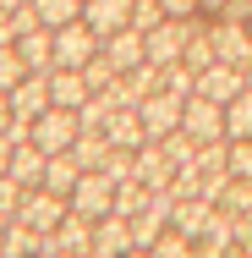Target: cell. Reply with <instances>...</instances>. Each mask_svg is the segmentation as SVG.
Wrapping results in <instances>:
<instances>
[{"label":"cell","mask_w":252,"mask_h":258,"mask_svg":"<svg viewBox=\"0 0 252 258\" xmlns=\"http://www.w3.org/2000/svg\"><path fill=\"white\" fill-rule=\"evenodd\" d=\"M44 165H50V154H44L33 138H22V143L11 149V181H22V187H39V181H44Z\"/></svg>","instance_id":"obj_19"},{"label":"cell","mask_w":252,"mask_h":258,"mask_svg":"<svg viewBox=\"0 0 252 258\" xmlns=\"http://www.w3.org/2000/svg\"><path fill=\"white\" fill-rule=\"evenodd\" d=\"M104 55H110V66L115 72H137L148 55H143V28H121V33H110L104 39Z\"/></svg>","instance_id":"obj_17"},{"label":"cell","mask_w":252,"mask_h":258,"mask_svg":"<svg viewBox=\"0 0 252 258\" xmlns=\"http://www.w3.org/2000/svg\"><path fill=\"white\" fill-rule=\"evenodd\" d=\"M208 39H214V55H219V60L241 66V72L252 77V39H247V22H219V28H208Z\"/></svg>","instance_id":"obj_10"},{"label":"cell","mask_w":252,"mask_h":258,"mask_svg":"<svg viewBox=\"0 0 252 258\" xmlns=\"http://www.w3.org/2000/svg\"><path fill=\"white\" fill-rule=\"evenodd\" d=\"M159 6H164V17H192L198 0H159Z\"/></svg>","instance_id":"obj_29"},{"label":"cell","mask_w":252,"mask_h":258,"mask_svg":"<svg viewBox=\"0 0 252 258\" xmlns=\"http://www.w3.org/2000/svg\"><path fill=\"white\" fill-rule=\"evenodd\" d=\"M247 83H252V77L241 72V66H230V60H214V66H203V72H198V94H203V99H214V104H230Z\"/></svg>","instance_id":"obj_7"},{"label":"cell","mask_w":252,"mask_h":258,"mask_svg":"<svg viewBox=\"0 0 252 258\" xmlns=\"http://www.w3.org/2000/svg\"><path fill=\"white\" fill-rule=\"evenodd\" d=\"M17 55H22L28 72H50V66H55V33H50V28H28V33H17Z\"/></svg>","instance_id":"obj_18"},{"label":"cell","mask_w":252,"mask_h":258,"mask_svg":"<svg viewBox=\"0 0 252 258\" xmlns=\"http://www.w3.org/2000/svg\"><path fill=\"white\" fill-rule=\"evenodd\" d=\"M225 138H252V83L225 104Z\"/></svg>","instance_id":"obj_23"},{"label":"cell","mask_w":252,"mask_h":258,"mask_svg":"<svg viewBox=\"0 0 252 258\" xmlns=\"http://www.w3.org/2000/svg\"><path fill=\"white\" fill-rule=\"evenodd\" d=\"M225 258H252V253H247V247H225Z\"/></svg>","instance_id":"obj_32"},{"label":"cell","mask_w":252,"mask_h":258,"mask_svg":"<svg viewBox=\"0 0 252 258\" xmlns=\"http://www.w3.org/2000/svg\"><path fill=\"white\" fill-rule=\"evenodd\" d=\"M137 115H143V138H170L176 126H181V115H187V99L181 94H170V88H153L148 99L137 104Z\"/></svg>","instance_id":"obj_5"},{"label":"cell","mask_w":252,"mask_h":258,"mask_svg":"<svg viewBox=\"0 0 252 258\" xmlns=\"http://www.w3.org/2000/svg\"><path fill=\"white\" fill-rule=\"evenodd\" d=\"M6 225H11V214H6V209H0V236H6Z\"/></svg>","instance_id":"obj_34"},{"label":"cell","mask_w":252,"mask_h":258,"mask_svg":"<svg viewBox=\"0 0 252 258\" xmlns=\"http://www.w3.org/2000/svg\"><path fill=\"white\" fill-rule=\"evenodd\" d=\"M121 258H153V253H148V247H132V253H121Z\"/></svg>","instance_id":"obj_33"},{"label":"cell","mask_w":252,"mask_h":258,"mask_svg":"<svg viewBox=\"0 0 252 258\" xmlns=\"http://www.w3.org/2000/svg\"><path fill=\"white\" fill-rule=\"evenodd\" d=\"M82 77H88V88H94V94H104V88H115V77H121V72H115V66H110V55L99 50L88 66H82Z\"/></svg>","instance_id":"obj_27"},{"label":"cell","mask_w":252,"mask_h":258,"mask_svg":"<svg viewBox=\"0 0 252 258\" xmlns=\"http://www.w3.org/2000/svg\"><path fill=\"white\" fill-rule=\"evenodd\" d=\"M11 149H17V143H11L6 132H0V176H11Z\"/></svg>","instance_id":"obj_30"},{"label":"cell","mask_w":252,"mask_h":258,"mask_svg":"<svg viewBox=\"0 0 252 258\" xmlns=\"http://www.w3.org/2000/svg\"><path fill=\"white\" fill-rule=\"evenodd\" d=\"M88 99H94V88H88L82 72H66V66L50 72V104H60V110H82Z\"/></svg>","instance_id":"obj_16"},{"label":"cell","mask_w":252,"mask_h":258,"mask_svg":"<svg viewBox=\"0 0 252 258\" xmlns=\"http://www.w3.org/2000/svg\"><path fill=\"white\" fill-rule=\"evenodd\" d=\"M132 6H137V0H82V22H88L99 39H110V33L132 28Z\"/></svg>","instance_id":"obj_11"},{"label":"cell","mask_w":252,"mask_h":258,"mask_svg":"<svg viewBox=\"0 0 252 258\" xmlns=\"http://www.w3.org/2000/svg\"><path fill=\"white\" fill-rule=\"evenodd\" d=\"M66 204H71V214H82V220L115 214V176H110V170H82Z\"/></svg>","instance_id":"obj_1"},{"label":"cell","mask_w":252,"mask_h":258,"mask_svg":"<svg viewBox=\"0 0 252 258\" xmlns=\"http://www.w3.org/2000/svg\"><path fill=\"white\" fill-rule=\"evenodd\" d=\"M181 126H187L198 143H225V104L192 94V99H187V115H181Z\"/></svg>","instance_id":"obj_8"},{"label":"cell","mask_w":252,"mask_h":258,"mask_svg":"<svg viewBox=\"0 0 252 258\" xmlns=\"http://www.w3.org/2000/svg\"><path fill=\"white\" fill-rule=\"evenodd\" d=\"M33 258H50V253H33Z\"/></svg>","instance_id":"obj_36"},{"label":"cell","mask_w":252,"mask_h":258,"mask_svg":"<svg viewBox=\"0 0 252 258\" xmlns=\"http://www.w3.org/2000/svg\"><path fill=\"white\" fill-rule=\"evenodd\" d=\"M44 253H94V220L66 214L50 236H44Z\"/></svg>","instance_id":"obj_12"},{"label":"cell","mask_w":252,"mask_h":258,"mask_svg":"<svg viewBox=\"0 0 252 258\" xmlns=\"http://www.w3.org/2000/svg\"><path fill=\"white\" fill-rule=\"evenodd\" d=\"M66 214H71V204H66L60 192H50V187H28L11 220H22L28 231H39V236H50V231L60 225V220H66Z\"/></svg>","instance_id":"obj_3"},{"label":"cell","mask_w":252,"mask_h":258,"mask_svg":"<svg viewBox=\"0 0 252 258\" xmlns=\"http://www.w3.org/2000/svg\"><path fill=\"white\" fill-rule=\"evenodd\" d=\"M132 176L143 181V187H170V176H176V165H170V154H164V143H143L137 154H132Z\"/></svg>","instance_id":"obj_14"},{"label":"cell","mask_w":252,"mask_h":258,"mask_svg":"<svg viewBox=\"0 0 252 258\" xmlns=\"http://www.w3.org/2000/svg\"><path fill=\"white\" fill-rule=\"evenodd\" d=\"M104 138H110L115 149H143L148 138H143V115H137V104H115V110L104 115Z\"/></svg>","instance_id":"obj_15"},{"label":"cell","mask_w":252,"mask_h":258,"mask_svg":"<svg viewBox=\"0 0 252 258\" xmlns=\"http://www.w3.org/2000/svg\"><path fill=\"white\" fill-rule=\"evenodd\" d=\"M28 77V66H22V55H17V44H0V88L11 94L17 83Z\"/></svg>","instance_id":"obj_28"},{"label":"cell","mask_w":252,"mask_h":258,"mask_svg":"<svg viewBox=\"0 0 252 258\" xmlns=\"http://www.w3.org/2000/svg\"><path fill=\"white\" fill-rule=\"evenodd\" d=\"M77 176H82V165H77V159H71V149H66V154H50V165H44V181H39V187H50V192H60V198H71Z\"/></svg>","instance_id":"obj_21"},{"label":"cell","mask_w":252,"mask_h":258,"mask_svg":"<svg viewBox=\"0 0 252 258\" xmlns=\"http://www.w3.org/2000/svg\"><path fill=\"white\" fill-rule=\"evenodd\" d=\"M187 39H192V28H187L181 17H164L159 28L143 33V55H148L153 66H176V60L187 55Z\"/></svg>","instance_id":"obj_6"},{"label":"cell","mask_w":252,"mask_h":258,"mask_svg":"<svg viewBox=\"0 0 252 258\" xmlns=\"http://www.w3.org/2000/svg\"><path fill=\"white\" fill-rule=\"evenodd\" d=\"M148 253H153V258H192V253H198V242H187V236H181L176 225H164V236L153 242Z\"/></svg>","instance_id":"obj_26"},{"label":"cell","mask_w":252,"mask_h":258,"mask_svg":"<svg viewBox=\"0 0 252 258\" xmlns=\"http://www.w3.org/2000/svg\"><path fill=\"white\" fill-rule=\"evenodd\" d=\"M99 50H104V39L88 28V22H82V17H77V22H66V28H55V66L82 72V66H88ZM55 66H50V72H55Z\"/></svg>","instance_id":"obj_2"},{"label":"cell","mask_w":252,"mask_h":258,"mask_svg":"<svg viewBox=\"0 0 252 258\" xmlns=\"http://www.w3.org/2000/svg\"><path fill=\"white\" fill-rule=\"evenodd\" d=\"M110 149H115V143L104 138L99 126H82V132H77V143H71V159H77L82 170H104V159H110Z\"/></svg>","instance_id":"obj_20"},{"label":"cell","mask_w":252,"mask_h":258,"mask_svg":"<svg viewBox=\"0 0 252 258\" xmlns=\"http://www.w3.org/2000/svg\"><path fill=\"white\" fill-rule=\"evenodd\" d=\"M225 176L252 181V138H225Z\"/></svg>","instance_id":"obj_25"},{"label":"cell","mask_w":252,"mask_h":258,"mask_svg":"<svg viewBox=\"0 0 252 258\" xmlns=\"http://www.w3.org/2000/svg\"><path fill=\"white\" fill-rule=\"evenodd\" d=\"M247 39H252V17H247Z\"/></svg>","instance_id":"obj_35"},{"label":"cell","mask_w":252,"mask_h":258,"mask_svg":"<svg viewBox=\"0 0 252 258\" xmlns=\"http://www.w3.org/2000/svg\"><path fill=\"white\" fill-rule=\"evenodd\" d=\"M33 17L55 33V28H66V22L82 17V0H33Z\"/></svg>","instance_id":"obj_24"},{"label":"cell","mask_w":252,"mask_h":258,"mask_svg":"<svg viewBox=\"0 0 252 258\" xmlns=\"http://www.w3.org/2000/svg\"><path fill=\"white\" fill-rule=\"evenodd\" d=\"M44 110H50V72H28V77L11 88V115L33 126Z\"/></svg>","instance_id":"obj_9"},{"label":"cell","mask_w":252,"mask_h":258,"mask_svg":"<svg viewBox=\"0 0 252 258\" xmlns=\"http://www.w3.org/2000/svg\"><path fill=\"white\" fill-rule=\"evenodd\" d=\"M137 242H132V220L126 214H104V220H94V253L99 258H121L132 253Z\"/></svg>","instance_id":"obj_13"},{"label":"cell","mask_w":252,"mask_h":258,"mask_svg":"<svg viewBox=\"0 0 252 258\" xmlns=\"http://www.w3.org/2000/svg\"><path fill=\"white\" fill-rule=\"evenodd\" d=\"M0 247H6V258H33V253H44V236H39V231H28L22 220H11V225H6V236H0Z\"/></svg>","instance_id":"obj_22"},{"label":"cell","mask_w":252,"mask_h":258,"mask_svg":"<svg viewBox=\"0 0 252 258\" xmlns=\"http://www.w3.org/2000/svg\"><path fill=\"white\" fill-rule=\"evenodd\" d=\"M77 132H82V115H77V110H60V104H50V110L28 126V138H33L44 154H66V149L77 143Z\"/></svg>","instance_id":"obj_4"},{"label":"cell","mask_w":252,"mask_h":258,"mask_svg":"<svg viewBox=\"0 0 252 258\" xmlns=\"http://www.w3.org/2000/svg\"><path fill=\"white\" fill-rule=\"evenodd\" d=\"M6 126H11V94L0 88V132H6Z\"/></svg>","instance_id":"obj_31"}]
</instances>
